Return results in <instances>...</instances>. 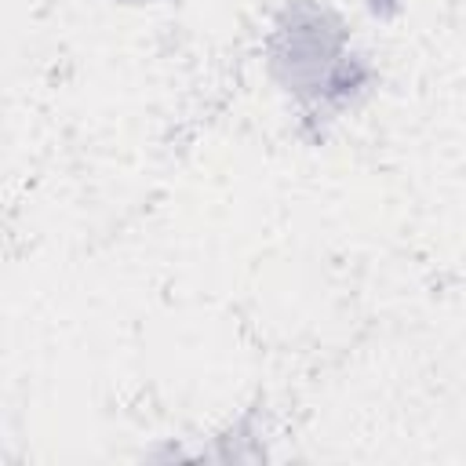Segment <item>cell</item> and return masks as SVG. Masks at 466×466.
Here are the masks:
<instances>
[{
  "mask_svg": "<svg viewBox=\"0 0 466 466\" xmlns=\"http://www.w3.org/2000/svg\"><path fill=\"white\" fill-rule=\"evenodd\" d=\"M109 4H124V7H142V4H157V0H109Z\"/></svg>",
  "mask_w": 466,
  "mask_h": 466,
  "instance_id": "2",
  "label": "cell"
},
{
  "mask_svg": "<svg viewBox=\"0 0 466 466\" xmlns=\"http://www.w3.org/2000/svg\"><path fill=\"white\" fill-rule=\"evenodd\" d=\"M266 69L288 95L317 109H353L375 84L342 15L320 0H288L277 11L266 33Z\"/></svg>",
  "mask_w": 466,
  "mask_h": 466,
  "instance_id": "1",
  "label": "cell"
}]
</instances>
